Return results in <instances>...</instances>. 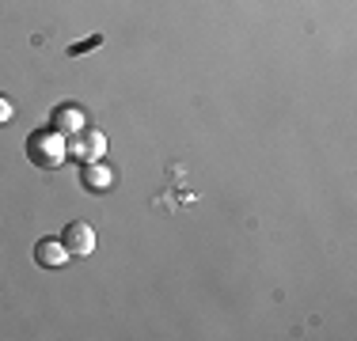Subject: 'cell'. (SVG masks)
<instances>
[{"instance_id": "cell-1", "label": "cell", "mask_w": 357, "mask_h": 341, "mask_svg": "<svg viewBox=\"0 0 357 341\" xmlns=\"http://www.w3.org/2000/svg\"><path fill=\"white\" fill-rule=\"evenodd\" d=\"M27 159L42 170H57L69 159V152H65V136L57 129H42V133H31L27 136Z\"/></svg>"}, {"instance_id": "cell-2", "label": "cell", "mask_w": 357, "mask_h": 341, "mask_svg": "<svg viewBox=\"0 0 357 341\" xmlns=\"http://www.w3.org/2000/svg\"><path fill=\"white\" fill-rule=\"evenodd\" d=\"M65 152H69V159H76V164H96V159H103V152H107V136H103V129L84 125L80 133L65 136Z\"/></svg>"}, {"instance_id": "cell-3", "label": "cell", "mask_w": 357, "mask_h": 341, "mask_svg": "<svg viewBox=\"0 0 357 341\" xmlns=\"http://www.w3.org/2000/svg\"><path fill=\"white\" fill-rule=\"evenodd\" d=\"M69 258H73V254L65 251L61 235H46V239H38V243H35V266L38 269H61Z\"/></svg>"}, {"instance_id": "cell-4", "label": "cell", "mask_w": 357, "mask_h": 341, "mask_svg": "<svg viewBox=\"0 0 357 341\" xmlns=\"http://www.w3.org/2000/svg\"><path fill=\"white\" fill-rule=\"evenodd\" d=\"M61 243H65V251H69L73 258H88V254L96 251V232H91V224L73 220V224L61 232Z\"/></svg>"}, {"instance_id": "cell-5", "label": "cell", "mask_w": 357, "mask_h": 341, "mask_svg": "<svg viewBox=\"0 0 357 341\" xmlns=\"http://www.w3.org/2000/svg\"><path fill=\"white\" fill-rule=\"evenodd\" d=\"M80 186L88 193H107L110 186H114V175H110V167H103V159H96V164H80Z\"/></svg>"}, {"instance_id": "cell-6", "label": "cell", "mask_w": 357, "mask_h": 341, "mask_svg": "<svg viewBox=\"0 0 357 341\" xmlns=\"http://www.w3.org/2000/svg\"><path fill=\"white\" fill-rule=\"evenodd\" d=\"M84 125H88V118H84V110H80V106H57L54 114H50V129H57L61 136L80 133Z\"/></svg>"}, {"instance_id": "cell-7", "label": "cell", "mask_w": 357, "mask_h": 341, "mask_svg": "<svg viewBox=\"0 0 357 341\" xmlns=\"http://www.w3.org/2000/svg\"><path fill=\"white\" fill-rule=\"evenodd\" d=\"M12 114H15L12 99H4V95H0V129H4V125H12Z\"/></svg>"}, {"instance_id": "cell-8", "label": "cell", "mask_w": 357, "mask_h": 341, "mask_svg": "<svg viewBox=\"0 0 357 341\" xmlns=\"http://www.w3.org/2000/svg\"><path fill=\"white\" fill-rule=\"evenodd\" d=\"M99 42H103V34H91V38H88V42H80V46H73V49H69V54H73V57H80V54H84V49H96V46H99Z\"/></svg>"}]
</instances>
